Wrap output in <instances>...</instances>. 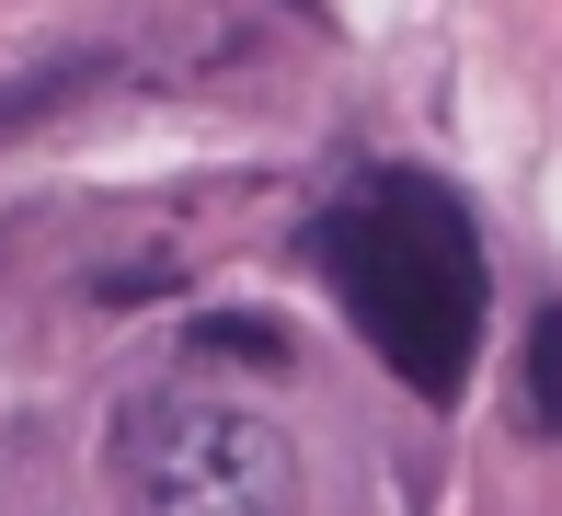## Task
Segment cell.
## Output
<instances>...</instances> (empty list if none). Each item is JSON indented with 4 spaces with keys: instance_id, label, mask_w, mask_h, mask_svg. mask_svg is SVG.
<instances>
[{
    "instance_id": "obj_2",
    "label": "cell",
    "mask_w": 562,
    "mask_h": 516,
    "mask_svg": "<svg viewBox=\"0 0 562 516\" xmlns=\"http://www.w3.org/2000/svg\"><path fill=\"white\" fill-rule=\"evenodd\" d=\"M104 471H115V516H288L299 505L288 436L218 391H184V379L115 402Z\"/></svg>"
},
{
    "instance_id": "obj_4",
    "label": "cell",
    "mask_w": 562,
    "mask_h": 516,
    "mask_svg": "<svg viewBox=\"0 0 562 516\" xmlns=\"http://www.w3.org/2000/svg\"><path fill=\"white\" fill-rule=\"evenodd\" d=\"M517 391H528V425L562 436V310H540V322H528V368H517Z\"/></svg>"
},
{
    "instance_id": "obj_1",
    "label": "cell",
    "mask_w": 562,
    "mask_h": 516,
    "mask_svg": "<svg viewBox=\"0 0 562 516\" xmlns=\"http://www.w3.org/2000/svg\"><path fill=\"white\" fill-rule=\"evenodd\" d=\"M311 265L334 276L356 333L414 402H459L482 345V229L437 172H368L311 218Z\"/></svg>"
},
{
    "instance_id": "obj_3",
    "label": "cell",
    "mask_w": 562,
    "mask_h": 516,
    "mask_svg": "<svg viewBox=\"0 0 562 516\" xmlns=\"http://www.w3.org/2000/svg\"><path fill=\"white\" fill-rule=\"evenodd\" d=\"M195 356H241V368H288V322H265V310H207L195 322Z\"/></svg>"
}]
</instances>
